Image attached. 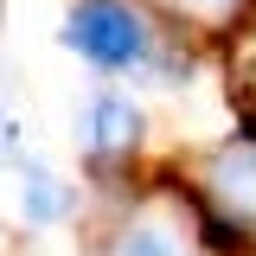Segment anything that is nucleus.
Instances as JSON below:
<instances>
[{
	"mask_svg": "<svg viewBox=\"0 0 256 256\" xmlns=\"http://www.w3.org/2000/svg\"><path fill=\"white\" fill-rule=\"evenodd\" d=\"M58 38L77 58H90L96 70H134V64H148V52H154V32H148V20L128 0H77L64 13Z\"/></svg>",
	"mask_w": 256,
	"mask_h": 256,
	"instance_id": "nucleus-1",
	"label": "nucleus"
},
{
	"mask_svg": "<svg viewBox=\"0 0 256 256\" xmlns=\"http://www.w3.org/2000/svg\"><path fill=\"white\" fill-rule=\"evenodd\" d=\"M77 134H84V148H90L96 160L128 154V148L141 141V109H134L128 96H96V102H84V116H77Z\"/></svg>",
	"mask_w": 256,
	"mask_h": 256,
	"instance_id": "nucleus-2",
	"label": "nucleus"
},
{
	"mask_svg": "<svg viewBox=\"0 0 256 256\" xmlns=\"http://www.w3.org/2000/svg\"><path fill=\"white\" fill-rule=\"evenodd\" d=\"M109 256H186L173 224H122L109 237Z\"/></svg>",
	"mask_w": 256,
	"mask_h": 256,
	"instance_id": "nucleus-3",
	"label": "nucleus"
},
{
	"mask_svg": "<svg viewBox=\"0 0 256 256\" xmlns=\"http://www.w3.org/2000/svg\"><path fill=\"white\" fill-rule=\"evenodd\" d=\"M20 205H26V218L32 224H52L64 218V205H70V192L45 173V166H26V180H20Z\"/></svg>",
	"mask_w": 256,
	"mask_h": 256,
	"instance_id": "nucleus-4",
	"label": "nucleus"
},
{
	"mask_svg": "<svg viewBox=\"0 0 256 256\" xmlns=\"http://www.w3.org/2000/svg\"><path fill=\"white\" fill-rule=\"evenodd\" d=\"M0 154H6V160L20 154V122H6V116H0Z\"/></svg>",
	"mask_w": 256,
	"mask_h": 256,
	"instance_id": "nucleus-5",
	"label": "nucleus"
}]
</instances>
